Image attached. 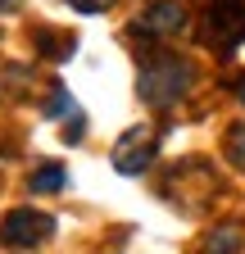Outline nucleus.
Returning a JSON list of instances; mask_svg holds the SVG:
<instances>
[{"mask_svg":"<svg viewBox=\"0 0 245 254\" xmlns=\"http://www.w3.org/2000/svg\"><path fill=\"white\" fill-rule=\"evenodd\" d=\"M155 150H159V132H155V127H127V132L118 136L109 164L122 177H136V173H145L150 164H155Z\"/></svg>","mask_w":245,"mask_h":254,"instance_id":"nucleus-2","label":"nucleus"},{"mask_svg":"<svg viewBox=\"0 0 245 254\" xmlns=\"http://www.w3.org/2000/svg\"><path fill=\"white\" fill-rule=\"evenodd\" d=\"M182 27H186V9H182L177 0H159V5H150V9L132 23L136 37H177Z\"/></svg>","mask_w":245,"mask_h":254,"instance_id":"nucleus-4","label":"nucleus"},{"mask_svg":"<svg viewBox=\"0 0 245 254\" xmlns=\"http://www.w3.org/2000/svg\"><path fill=\"white\" fill-rule=\"evenodd\" d=\"M50 114H77V100L64 91V86H55V95H50V105H46Z\"/></svg>","mask_w":245,"mask_h":254,"instance_id":"nucleus-9","label":"nucleus"},{"mask_svg":"<svg viewBox=\"0 0 245 254\" xmlns=\"http://www.w3.org/2000/svg\"><path fill=\"white\" fill-rule=\"evenodd\" d=\"M68 5L77 9V14H100V9H109L114 0H68Z\"/></svg>","mask_w":245,"mask_h":254,"instance_id":"nucleus-10","label":"nucleus"},{"mask_svg":"<svg viewBox=\"0 0 245 254\" xmlns=\"http://www.w3.org/2000/svg\"><path fill=\"white\" fill-rule=\"evenodd\" d=\"M227 159H232L236 168H245V123L232 127V136H227Z\"/></svg>","mask_w":245,"mask_h":254,"instance_id":"nucleus-8","label":"nucleus"},{"mask_svg":"<svg viewBox=\"0 0 245 254\" xmlns=\"http://www.w3.org/2000/svg\"><path fill=\"white\" fill-rule=\"evenodd\" d=\"M64 182H68V173L59 168V164H41V168L32 173V182H27V186H32V190H59Z\"/></svg>","mask_w":245,"mask_h":254,"instance_id":"nucleus-6","label":"nucleus"},{"mask_svg":"<svg viewBox=\"0 0 245 254\" xmlns=\"http://www.w3.org/2000/svg\"><path fill=\"white\" fill-rule=\"evenodd\" d=\"M37 41L50 50L46 59H68V50H73V37H64V41H59V37H50V32H37Z\"/></svg>","mask_w":245,"mask_h":254,"instance_id":"nucleus-7","label":"nucleus"},{"mask_svg":"<svg viewBox=\"0 0 245 254\" xmlns=\"http://www.w3.org/2000/svg\"><path fill=\"white\" fill-rule=\"evenodd\" d=\"M191 82H195L191 59H177V55H150L141 64V73H136V91H141V100L150 109L177 105L182 95L191 91Z\"/></svg>","mask_w":245,"mask_h":254,"instance_id":"nucleus-1","label":"nucleus"},{"mask_svg":"<svg viewBox=\"0 0 245 254\" xmlns=\"http://www.w3.org/2000/svg\"><path fill=\"white\" fill-rule=\"evenodd\" d=\"M50 236H55V218L37 213V209H14V213H5V222H0V241L18 245V250H32V245H41Z\"/></svg>","mask_w":245,"mask_h":254,"instance_id":"nucleus-3","label":"nucleus"},{"mask_svg":"<svg viewBox=\"0 0 245 254\" xmlns=\"http://www.w3.org/2000/svg\"><path fill=\"white\" fill-rule=\"evenodd\" d=\"M236 100H241V105H245V82H241V91H236Z\"/></svg>","mask_w":245,"mask_h":254,"instance_id":"nucleus-11","label":"nucleus"},{"mask_svg":"<svg viewBox=\"0 0 245 254\" xmlns=\"http://www.w3.org/2000/svg\"><path fill=\"white\" fill-rule=\"evenodd\" d=\"M236 250H241V227H236V222L209 232V241H204V254H236Z\"/></svg>","mask_w":245,"mask_h":254,"instance_id":"nucleus-5","label":"nucleus"}]
</instances>
